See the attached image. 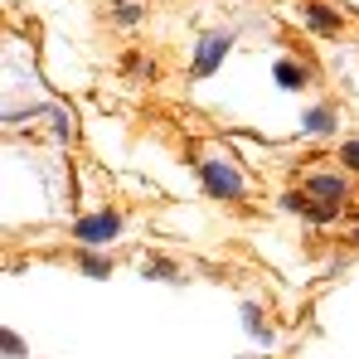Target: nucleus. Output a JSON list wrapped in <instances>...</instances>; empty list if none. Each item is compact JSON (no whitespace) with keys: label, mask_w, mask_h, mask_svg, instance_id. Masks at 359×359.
Listing matches in <instances>:
<instances>
[{"label":"nucleus","mask_w":359,"mask_h":359,"mask_svg":"<svg viewBox=\"0 0 359 359\" xmlns=\"http://www.w3.org/2000/svg\"><path fill=\"white\" fill-rule=\"evenodd\" d=\"M355 243H359V229H355Z\"/></svg>","instance_id":"13"},{"label":"nucleus","mask_w":359,"mask_h":359,"mask_svg":"<svg viewBox=\"0 0 359 359\" xmlns=\"http://www.w3.org/2000/svg\"><path fill=\"white\" fill-rule=\"evenodd\" d=\"M78 267H83L88 277H97V282L112 277V262H107V257H78Z\"/></svg>","instance_id":"8"},{"label":"nucleus","mask_w":359,"mask_h":359,"mask_svg":"<svg viewBox=\"0 0 359 359\" xmlns=\"http://www.w3.org/2000/svg\"><path fill=\"white\" fill-rule=\"evenodd\" d=\"M117 233H121L117 214H88V219H78V238L83 243H112Z\"/></svg>","instance_id":"4"},{"label":"nucleus","mask_w":359,"mask_h":359,"mask_svg":"<svg viewBox=\"0 0 359 359\" xmlns=\"http://www.w3.org/2000/svg\"><path fill=\"white\" fill-rule=\"evenodd\" d=\"M306 25H311L316 34H325V39H335V34L345 29V20H340V15H335L330 5H316V0L306 5Z\"/></svg>","instance_id":"5"},{"label":"nucleus","mask_w":359,"mask_h":359,"mask_svg":"<svg viewBox=\"0 0 359 359\" xmlns=\"http://www.w3.org/2000/svg\"><path fill=\"white\" fill-rule=\"evenodd\" d=\"M229 49H233V34H229V29H219V34H204V44L194 49V63H189V73H194V78H209V73L224 63V54H229Z\"/></svg>","instance_id":"3"},{"label":"nucleus","mask_w":359,"mask_h":359,"mask_svg":"<svg viewBox=\"0 0 359 359\" xmlns=\"http://www.w3.org/2000/svg\"><path fill=\"white\" fill-rule=\"evenodd\" d=\"M112 20H117V25H136V20H141V5H126V0H117V5H112Z\"/></svg>","instance_id":"10"},{"label":"nucleus","mask_w":359,"mask_h":359,"mask_svg":"<svg viewBox=\"0 0 359 359\" xmlns=\"http://www.w3.org/2000/svg\"><path fill=\"white\" fill-rule=\"evenodd\" d=\"M272 78H277L282 88H306V68H297V59H277Z\"/></svg>","instance_id":"6"},{"label":"nucleus","mask_w":359,"mask_h":359,"mask_svg":"<svg viewBox=\"0 0 359 359\" xmlns=\"http://www.w3.org/2000/svg\"><path fill=\"white\" fill-rule=\"evenodd\" d=\"M146 277H175V267H170V262H151Z\"/></svg>","instance_id":"12"},{"label":"nucleus","mask_w":359,"mask_h":359,"mask_svg":"<svg viewBox=\"0 0 359 359\" xmlns=\"http://www.w3.org/2000/svg\"><path fill=\"white\" fill-rule=\"evenodd\" d=\"M199 184H204L214 199H243V194H248L243 170L229 165V161H199Z\"/></svg>","instance_id":"2"},{"label":"nucleus","mask_w":359,"mask_h":359,"mask_svg":"<svg viewBox=\"0 0 359 359\" xmlns=\"http://www.w3.org/2000/svg\"><path fill=\"white\" fill-rule=\"evenodd\" d=\"M301 194H306L311 204L340 209V204L350 199V180L340 175V170H306V175H301Z\"/></svg>","instance_id":"1"},{"label":"nucleus","mask_w":359,"mask_h":359,"mask_svg":"<svg viewBox=\"0 0 359 359\" xmlns=\"http://www.w3.org/2000/svg\"><path fill=\"white\" fill-rule=\"evenodd\" d=\"M340 161H345L350 170H359V141H345V151H340Z\"/></svg>","instance_id":"11"},{"label":"nucleus","mask_w":359,"mask_h":359,"mask_svg":"<svg viewBox=\"0 0 359 359\" xmlns=\"http://www.w3.org/2000/svg\"><path fill=\"white\" fill-rule=\"evenodd\" d=\"M0 350H5V355H15V359H25V340L5 325V330H0Z\"/></svg>","instance_id":"9"},{"label":"nucleus","mask_w":359,"mask_h":359,"mask_svg":"<svg viewBox=\"0 0 359 359\" xmlns=\"http://www.w3.org/2000/svg\"><path fill=\"white\" fill-rule=\"evenodd\" d=\"M306 131L330 136V131H335V112H330V107H311V112H306Z\"/></svg>","instance_id":"7"}]
</instances>
